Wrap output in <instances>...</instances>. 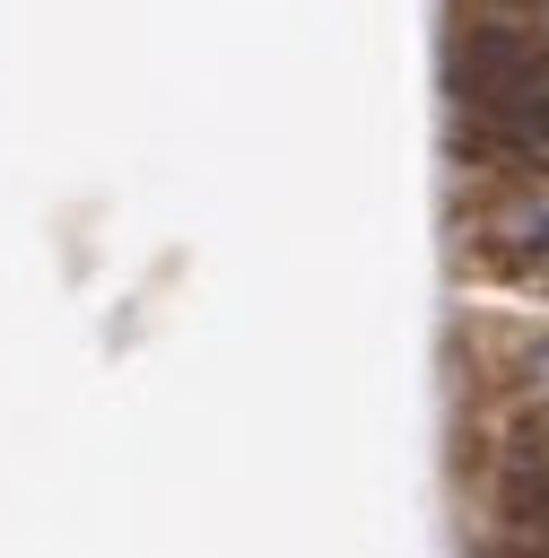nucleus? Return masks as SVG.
<instances>
[{"label":"nucleus","mask_w":549,"mask_h":558,"mask_svg":"<svg viewBox=\"0 0 549 558\" xmlns=\"http://www.w3.org/2000/svg\"><path fill=\"white\" fill-rule=\"evenodd\" d=\"M471 148H488V157H514V166H540V174H549V96H532V105H497V113H479V131H471Z\"/></svg>","instance_id":"nucleus-3"},{"label":"nucleus","mask_w":549,"mask_h":558,"mask_svg":"<svg viewBox=\"0 0 549 558\" xmlns=\"http://www.w3.org/2000/svg\"><path fill=\"white\" fill-rule=\"evenodd\" d=\"M479 244H488V262H497L505 279H532V288H549V183H540V192H514V201H497V209L479 218Z\"/></svg>","instance_id":"nucleus-1"},{"label":"nucleus","mask_w":549,"mask_h":558,"mask_svg":"<svg viewBox=\"0 0 549 558\" xmlns=\"http://www.w3.org/2000/svg\"><path fill=\"white\" fill-rule=\"evenodd\" d=\"M497 480H505V514H514V523L549 549V401H540L532 418H514Z\"/></svg>","instance_id":"nucleus-2"},{"label":"nucleus","mask_w":549,"mask_h":558,"mask_svg":"<svg viewBox=\"0 0 549 558\" xmlns=\"http://www.w3.org/2000/svg\"><path fill=\"white\" fill-rule=\"evenodd\" d=\"M532 375H540V384H549V340H540V349H532Z\"/></svg>","instance_id":"nucleus-4"}]
</instances>
